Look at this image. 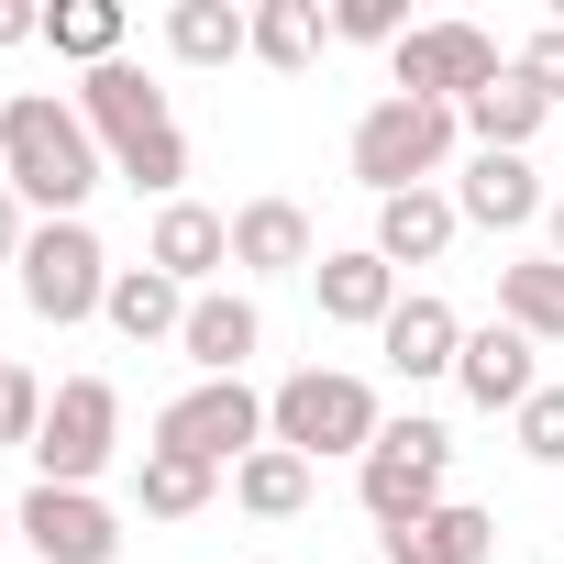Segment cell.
<instances>
[{"instance_id":"obj_1","label":"cell","mask_w":564,"mask_h":564,"mask_svg":"<svg viewBox=\"0 0 564 564\" xmlns=\"http://www.w3.org/2000/svg\"><path fill=\"white\" fill-rule=\"evenodd\" d=\"M100 177H111V155L78 122V100H56V89H12V100H0V188H12L23 210L89 221V188Z\"/></svg>"},{"instance_id":"obj_2","label":"cell","mask_w":564,"mask_h":564,"mask_svg":"<svg viewBox=\"0 0 564 564\" xmlns=\"http://www.w3.org/2000/svg\"><path fill=\"white\" fill-rule=\"evenodd\" d=\"M78 122L100 133L111 177H133L155 210L188 199V133H177V111H166V89H155L144 67H89V78H78Z\"/></svg>"},{"instance_id":"obj_3","label":"cell","mask_w":564,"mask_h":564,"mask_svg":"<svg viewBox=\"0 0 564 564\" xmlns=\"http://www.w3.org/2000/svg\"><path fill=\"white\" fill-rule=\"evenodd\" d=\"M377 432H388V410H377V388H366L355 366H300V377L265 388V443H289V454H311V465H333V454L366 465Z\"/></svg>"},{"instance_id":"obj_4","label":"cell","mask_w":564,"mask_h":564,"mask_svg":"<svg viewBox=\"0 0 564 564\" xmlns=\"http://www.w3.org/2000/svg\"><path fill=\"white\" fill-rule=\"evenodd\" d=\"M454 133H465V111H443V100H410V89L366 100V122H355V188H377V199L432 188L454 166Z\"/></svg>"},{"instance_id":"obj_5","label":"cell","mask_w":564,"mask_h":564,"mask_svg":"<svg viewBox=\"0 0 564 564\" xmlns=\"http://www.w3.org/2000/svg\"><path fill=\"white\" fill-rule=\"evenodd\" d=\"M355 498H366V520L377 531H410V520H432L443 498H454V432L443 421H388L377 432V454L355 465Z\"/></svg>"},{"instance_id":"obj_6","label":"cell","mask_w":564,"mask_h":564,"mask_svg":"<svg viewBox=\"0 0 564 564\" xmlns=\"http://www.w3.org/2000/svg\"><path fill=\"white\" fill-rule=\"evenodd\" d=\"M23 311L45 322V333H67V322H100V300H111V254H100V232L89 221H34V243H23Z\"/></svg>"},{"instance_id":"obj_7","label":"cell","mask_w":564,"mask_h":564,"mask_svg":"<svg viewBox=\"0 0 564 564\" xmlns=\"http://www.w3.org/2000/svg\"><path fill=\"white\" fill-rule=\"evenodd\" d=\"M122 454V388L111 377H67L45 399V432H34V487H100Z\"/></svg>"},{"instance_id":"obj_8","label":"cell","mask_w":564,"mask_h":564,"mask_svg":"<svg viewBox=\"0 0 564 564\" xmlns=\"http://www.w3.org/2000/svg\"><path fill=\"white\" fill-rule=\"evenodd\" d=\"M498 78H509V67H498V34H487V23H410L399 56H388V89L443 100V111H465V100L498 89Z\"/></svg>"},{"instance_id":"obj_9","label":"cell","mask_w":564,"mask_h":564,"mask_svg":"<svg viewBox=\"0 0 564 564\" xmlns=\"http://www.w3.org/2000/svg\"><path fill=\"white\" fill-rule=\"evenodd\" d=\"M155 443L166 454H199V465H243L254 443H265V399L243 388V377H199V388H177L166 410H155Z\"/></svg>"},{"instance_id":"obj_10","label":"cell","mask_w":564,"mask_h":564,"mask_svg":"<svg viewBox=\"0 0 564 564\" xmlns=\"http://www.w3.org/2000/svg\"><path fill=\"white\" fill-rule=\"evenodd\" d=\"M12 542L34 564H122V509L100 487H23L12 498Z\"/></svg>"},{"instance_id":"obj_11","label":"cell","mask_w":564,"mask_h":564,"mask_svg":"<svg viewBox=\"0 0 564 564\" xmlns=\"http://www.w3.org/2000/svg\"><path fill=\"white\" fill-rule=\"evenodd\" d=\"M144 265H166L188 300L221 289V265H232V210H210V199H166L155 232H144Z\"/></svg>"},{"instance_id":"obj_12","label":"cell","mask_w":564,"mask_h":564,"mask_svg":"<svg viewBox=\"0 0 564 564\" xmlns=\"http://www.w3.org/2000/svg\"><path fill=\"white\" fill-rule=\"evenodd\" d=\"M311 300H322V322H344V333H388V311H399L410 289H399V265H388L377 243H344V254L311 265Z\"/></svg>"},{"instance_id":"obj_13","label":"cell","mask_w":564,"mask_h":564,"mask_svg":"<svg viewBox=\"0 0 564 564\" xmlns=\"http://www.w3.org/2000/svg\"><path fill=\"white\" fill-rule=\"evenodd\" d=\"M454 210H465L476 232H531V221L553 210V188L531 177V155H465V177H454Z\"/></svg>"},{"instance_id":"obj_14","label":"cell","mask_w":564,"mask_h":564,"mask_svg":"<svg viewBox=\"0 0 564 564\" xmlns=\"http://www.w3.org/2000/svg\"><path fill=\"white\" fill-rule=\"evenodd\" d=\"M177 355H188L199 377H243V366L265 355V311H254L243 289H199V300H188V333H177Z\"/></svg>"},{"instance_id":"obj_15","label":"cell","mask_w":564,"mask_h":564,"mask_svg":"<svg viewBox=\"0 0 564 564\" xmlns=\"http://www.w3.org/2000/svg\"><path fill=\"white\" fill-rule=\"evenodd\" d=\"M454 388H465L476 410H520V399L542 388V344H531V333H509V322H487V333H465Z\"/></svg>"},{"instance_id":"obj_16","label":"cell","mask_w":564,"mask_h":564,"mask_svg":"<svg viewBox=\"0 0 564 564\" xmlns=\"http://www.w3.org/2000/svg\"><path fill=\"white\" fill-rule=\"evenodd\" d=\"M377 355L421 388V377H454V355H465V322H454V300H432V289H410L399 311H388V333H377Z\"/></svg>"},{"instance_id":"obj_17","label":"cell","mask_w":564,"mask_h":564,"mask_svg":"<svg viewBox=\"0 0 564 564\" xmlns=\"http://www.w3.org/2000/svg\"><path fill=\"white\" fill-rule=\"evenodd\" d=\"M454 232H465L454 188H399V199H377V254H388V265H443Z\"/></svg>"},{"instance_id":"obj_18","label":"cell","mask_w":564,"mask_h":564,"mask_svg":"<svg viewBox=\"0 0 564 564\" xmlns=\"http://www.w3.org/2000/svg\"><path fill=\"white\" fill-rule=\"evenodd\" d=\"M311 265V210L300 199H243L232 210V276H300Z\"/></svg>"},{"instance_id":"obj_19","label":"cell","mask_w":564,"mask_h":564,"mask_svg":"<svg viewBox=\"0 0 564 564\" xmlns=\"http://www.w3.org/2000/svg\"><path fill=\"white\" fill-rule=\"evenodd\" d=\"M100 322H111L122 344H177V333H188V289H177L166 265H122L111 300H100Z\"/></svg>"},{"instance_id":"obj_20","label":"cell","mask_w":564,"mask_h":564,"mask_svg":"<svg viewBox=\"0 0 564 564\" xmlns=\"http://www.w3.org/2000/svg\"><path fill=\"white\" fill-rule=\"evenodd\" d=\"M487 553H498V520H487L476 498H443L432 520L388 531V564H487Z\"/></svg>"},{"instance_id":"obj_21","label":"cell","mask_w":564,"mask_h":564,"mask_svg":"<svg viewBox=\"0 0 564 564\" xmlns=\"http://www.w3.org/2000/svg\"><path fill=\"white\" fill-rule=\"evenodd\" d=\"M311 487H322V465L289 454V443H254V454L232 465V509H243V520H300Z\"/></svg>"},{"instance_id":"obj_22","label":"cell","mask_w":564,"mask_h":564,"mask_svg":"<svg viewBox=\"0 0 564 564\" xmlns=\"http://www.w3.org/2000/svg\"><path fill=\"white\" fill-rule=\"evenodd\" d=\"M542 122H553V100H542L520 67H509L498 89H476V100H465V133H476V155H531V133H542Z\"/></svg>"},{"instance_id":"obj_23","label":"cell","mask_w":564,"mask_h":564,"mask_svg":"<svg viewBox=\"0 0 564 564\" xmlns=\"http://www.w3.org/2000/svg\"><path fill=\"white\" fill-rule=\"evenodd\" d=\"M254 45V12H243V0H177V12H166V56L177 67H232Z\"/></svg>"},{"instance_id":"obj_24","label":"cell","mask_w":564,"mask_h":564,"mask_svg":"<svg viewBox=\"0 0 564 564\" xmlns=\"http://www.w3.org/2000/svg\"><path fill=\"white\" fill-rule=\"evenodd\" d=\"M133 498H144V520H199V509L221 498V465H199V454H166V443H144V465H133Z\"/></svg>"},{"instance_id":"obj_25","label":"cell","mask_w":564,"mask_h":564,"mask_svg":"<svg viewBox=\"0 0 564 564\" xmlns=\"http://www.w3.org/2000/svg\"><path fill=\"white\" fill-rule=\"evenodd\" d=\"M498 322L531 333V344H564V265H553V254L498 265Z\"/></svg>"},{"instance_id":"obj_26","label":"cell","mask_w":564,"mask_h":564,"mask_svg":"<svg viewBox=\"0 0 564 564\" xmlns=\"http://www.w3.org/2000/svg\"><path fill=\"white\" fill-rule=\"evenodd\" d=\"M322 34H333V12L322 0H254V67H276V78H300L311 56H322Z\"/></svg>"},{"instance_id":"obj_27","label":"cell","mask_w":564,"mask_h":564,"mask_svg":"<svg viewBox=\"0 0 564 564\" xmlns=\"http://www.w3.org/2000/svg\"><path fill=\"white\" fill-rule=\"evenodd\" d=\"M45 45L67 67H122V0H56L45 12Z\"/></svg>"},{"instance_id":"obj_28","label":"cell","mask_w":564,"mask_h":564,"mask_svg":"<svg viewBox=\"0 0 564 564\" xmlns=\"http://www.w3.org/2000/svg\"><path fill=\"white\" fill-rule=\"evenodd\" d=\"M45 399H56V388H45L34 366H12V355H0V443H23V454H34V432H45Z\"/></svg>"},{"instance_id":"obj_29","label":"cell","mask_w":564,"mask_h":564,"mask_svg":"<svg viewBox=\"0 0 564 564\" xmlns=\"http://www.w3.org/2000/svg\"><path fill=\"white\" fill-rule=\"evenodd\" d=\"M509 432H520V454H531V465H564V388L542 377V388L509 410Z\"/></svg>"},{"instance_id":"obj_30","label":"cell","mask_w":564,"mask_h":564,"mask_svg":"<svg viewBox=\"0 0 564 564\" xmlns=\"http://www.w3.org/2000/svg\"><path fill=\"white\" fill-rule=\"evenodd\" d=\"M333 34H344V45H388V56H399L410 12H399V0H333Z\"/></svg>"},{"instance_id":"obj_31","label":"cell","mask_w":564,"mask_h":564,"mask_svg":"<svg viewBox=\"0 0 564 564\" xmlns=\"http://www.w3.org/2000/svg\"><path fill=\"white\" fill-rule=\"evenodd\" d=\"M520 78H531V89H542V100L564 111V23H542V34L520 45Z\"/></svg>"},{"instance_id":"obj_32","label":"cell","mask_w":564,"mask_h":564,"mask_svg":"<svg viewBox=\"0 0 564 564\" xmlns=\"http://www.w3.org/2000/svg\"><path fill=\"white\" fill-rule=\"evenodd\" d=\"M23 243H34V210H23L12 188H0V265H23Z\"/></svg>"},{"instance_id":"obj_33","label":"cell","mask_w":564,"mask_h":564,"mask_svg":"<svg viewBox=\"0 0 564 564\" xmlns=\"http://www.w3.org/2000/svg\"><path fill=\"white\" fill-rule=\"evenodd\" d=\"M45 34V12H23V0H0V56H12V45H34Z\"/></svg>"},{"instance_id":"obj_34","label":"cell","mask_w":564,"mask_h":564,"mask_svg":"<svg viewBox=\"0 0 564 564\" xmlns=\"http://www.w3.org/2000/svg\"><path fill=\"white\" fill-rule=\"evenodd\" d=\"M542 254H553V265H564V199H553V210H542Z\"/></svg>"},{"instance_id":"obj_35","label":"cell","mask_w":564,"mask_h":564,"mask_svg":"<svg viewBox=\"0 0 564 564\" xmlns=\"http://www.w3.org/2000/svg\"><path fill=\"white\" fill-rule=\"evenodd\" d=\"M0 542H12V509H0Z\"/></svg>"}]
</instances>
